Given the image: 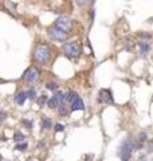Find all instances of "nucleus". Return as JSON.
<instances>
[{"instance_id":"nucleus-1","label":"nucleus","mask_w":153,"mask_h":161,"mask_svg":"<svg viewBox=\"0 0 153 161\" xmlns=\"http://www.w3.org/2000/svg\"><path fill=\"white\" fill-rule=\"evenodd\" d=\"M34 58H35L36 62L42 63V65H46L48 63L51 58V50L47 44H38L34 50Z\"/></svg>"},{"instance_id":"nucleus-18","label":"nucleus","mask_w":153,"mask_h":161,"mask_svg":"<svg viewBox=\"0 0 153 161\" xmlns=\"http://www.w3.org/2000/svg\"><path fill=\"white\" fill-rule=\"evenodd\" d=\"M46 102H47V97H46V95H42V97L38 99V103H39V106H43Z\"/></svg>"},{"instance_id":"nucleus-14","label":"nucleus","mask_w":153,"mask_h":161,"mask_svg":"<svg viewBox=\"0 0 153 161\" xmlns=\"http://www.w3.org/2000/svg\"><path fill=\"white\" fill-rule=\"evenodd\" d=\"M14 140H15L16 142H22V141H24V136L20 132H16L15 134H14Z\"/></svg>"},{"instance_id":"nucleus-10","label":"nucleus","mask_w":153,"mask_h":161,"mask_svg":"<svg viewBox=\"0 0 153 161\" xmlns=\"http://www.w3.org/2000/svg\"><path fill=\"white\" fill-rule=\"evenodd\" d=\"M26 99H27V94H26V91H20V93H18V94H16L15 102L18 103V105H24Z\"/></svg>"},{"instance_id":"nucleus-15","label":"nucleus","mask_w":153,"mask_h":161,"mask_svg":"<svg viewBox=\"0 0 153 161\" xmlns=\"http://www.w3.org/2000/svg\"><path fill=\"white\" fill-rule=\"evenodd\" d=\"M58 109H59V114H61V115H66L67 114V107L65 106V105H59L58 106Z\"/></svg>"},{"instance_id":"nucleus-9","label":"nucleus","mask_w":153,"mask_h":161,"mask_svg":"<svg viewBox=\"0 0 153 161\" xmlns=\"http://www.w3.org/2000/svg\"><path fill=\"white\" fill-rule=\"evenodd\" d=\"M71 105V110H85V105H83V101L81 98H77V99H74V101H73V102L70 103Z\"/></svg>"},{"instance_id":"nucleus-6","label":"nucleus","mask_w":153,"mask_h":161,"mask_svg":"<svg viewBox=\"0 0 153 161\" xmlns=\"http://www.w3.org/2000/svg\"><path fill=\"white\" fill-rule=\"evenodd\" d=\"M62 103H63V94L61 91H56L50 99H47V105L50 109H55V107H58Z\"/></svg>"},{"instance_id":"nucleus-16","label":"nucleus","mask_w":153,"mask_h":161,"mask_svg":"<svg viewBox=\"0 0 153 161\" xmlns=\"http://www.w3.org/2000/svg\"><path fill=\"white\" fill-rule=\"evenodd\" d=\"M26 94H27V97H28V98H32V99H34V98L36 97V91L34 90V89H31V90L26 91Z\"/></svg>"},{"instance_id":"nucleus-11","label":"nucleus","mask_w":153,"mask_h":161,"mask_svg":"<svg viewBox=\"0 0 153 161\" xmlns=\"http://www.w3.org/2000/svg\"><path fill=\"white\" fill-rule=\"evenodd\" d=\"M78 98V94L75 93V91H69L66 95H63V102H69L71 103L74 99Z\"/></svg>"},{"instance_id":"nucleus-12","label":"nucleus","mask_w":153,"mask_h":161,"mask_svg":"<svg viewBox=\"0 0 153 161\" xmlns=\"http://www.w3.org/2000/svg\"><path fill=\"white\" fill-rule=\"evenodd\" d=\"M138 48H140V52H141V54H146V52L149 51V44L142 40V42L138 43Z\"/></svg>"},{"instance_id":"nucleus-20","label":"nucleus","mask_w":153,"mask_h":161,"mask_svg":"<svg viewBox=\"0 0 153 161\" xmlns=\"http://www.w3.org/2000/svg\"><path fill=\"white\" fill-rule=\"evenodd\" d=\"M63 129H65V126L62 124H56L55 125V132H63Z\"/></svg>"},{"instance_id":"nucleus-4","label":"nucleus","mask_w":153,"mask_h":161,"mask_svg":"<svg viewBox=\"0 0 153 161\" xmlns=\"http://www.w3.org/2000/svg\"><path fill=\"white\" fill-rule=\"evenodd\" d=\"M55 27L67 32V31H70L71 27H73V22L67 16H59L58 19H56V22H55Z\"/></svg>"},{"instance_id":"nucleus-19","label":"nucleus","mask_w":153,"mask_h":161,"mask_svg":"<svg viewBox=\"0 0 153 161\" xmlns=\"http://www.w3.org/2000/svg\"><path fill=\"white\" fill-rule=\"evenodd\" d=\"M26 148H27V144H26V142H23V144H20V145H16L15 149L16 150H24Z\"/></svg>"},{"instance_id":"nucleus-13","label":"nucleus","mask_w":153,"mask_h":161,"mask_svg":"<svg viewBox=\"0 0 153 161\" xmlns=\"http://www.w3.org/2000/svg\"><path fill=\"white\" fill-rule=\"evenodd\" d=\"M51 128V121H50V118H43L42 120V129H50Z\"/></svg>"},{"instance_id":"nucleus-23","label":"nucleus","mask_w":153,"mask_h":161,"mask_svg":"<svg viewBox=\"0 0 153 161\" xmlns=\"http://www.w3.org/2000/svg\"><path fill=\"white\" fill-rule=\"evenodd\" d=\"M141 36H144V38H146V39H149V38H150V34H141Z\"/></svg>"},{"instance_id":"nucleus-5","label":"nucleus","mask_w":153,"mask_h":161,"mask_svg":"<svg viewBox=\"0 0 153 161\" xmlns=\"http://www.w3.org/2000/svg\"><path fill=\"white\" fill-rule=\"evenodd\" d=\"M48 35H50L51 39L56 40V42H66L67 39V32L62 31V30H59L56 27H52L48 30Z\"/></svg>"},{"instance_id":"nucleus-8","label":"nucleus","mask_w":153,"mask_h":161,"mask_svg":"<svg viewBox=\"0 0 153 161\" xmlns=\"http://www.w3.org/2000/svg\"><path fill=\"white\" fill-rule=\"evenodd\" d=\"M98 102L113 103V94H112V91L107 90V89H102L98 94Z\"/></svg>"},{"instance_id":"nucleus-3","label":"nucleus","mask_w":153,"mask_h":161,"mask_svg":"<svg viewBox=\"0 0 153 161\" xmlns=\"http://www.w3.org/2000/svg\"><path fill=\"white\" fill-rule=\"evenodd\" d=\"M130 156H132V146H130L129 140L124 141L118 148V157L122 161H129Z\"/></svg>"},{"instance_id":"nucleus-22","label":"nucleus","mask_w":153,"mask_h":161,"mask_svg":"<svg viewBox=\"0 0 153 161\" xmlns=\"http://www.w3.org/2000/svg\"><path fill=\"white\" fill-rule=\"evenodd\" d=\"M5 117H7V113L1 111V113H0V124H1V122H3L4 120H5Z\"/></svg>"},{"instance_id":"nucleus-17","label":"nucleus","mask_w":153,"mask_h":161,"mask_svg":"<svg viewBox=\"0 0 153 161\" xmlns=\"http://www.w3.org/2000/svg\"><path fill=\"white\" fill-rule=\"evenodd\" d=\"M46 87H47L48 90H56V89H58V85H56L55 82H50V83L46 85Z\"/></svg>"},{"instance_id":"nucleus-7","label":"nucleus","mask_w":153,"mask_h":161,"mask_svg":"<svg viewBox=\"0 0 153 161\" xmlns=\"http://www.w3.org/2000/svg\"><path fill=\"white\" fill-rule=\"evenodd\" d=\"M39 74L40 73L36 67H30L28 70H26L23 78H24V81H27V82H35L36 79L39 78Z\"/></svg>"},{"instance_id":"nucleus-21","label":"nucleus","mask_w":153,"mask_h":161,"mask_svg":"<svg viewBox=\"0 0 153 161\" xmlns=\"http://www.w3.org/2000/svg\"><path fill=\"white\" fill-rule=\"evenodd\" d=\"M87 1H89V0H75V3L78 4V5H85Z\"/></svg>"},{"instance_id":"nucleus-2","label":"nucleus","mask_w":153,"mask_h":161,"mask_svg":"<svg viewBox=\"0 0 153 161\" xmlns=\"http://www.w3.org/2000/svg\"><path fill=\"white\" fill-rule=\"evenodd\" d=\"M63 51H65V55L69 56V58H77V56H79V54H81L79 43L75 42V40L69 42V43H66L63 46Z\"/></svg>"}]
</instances>
